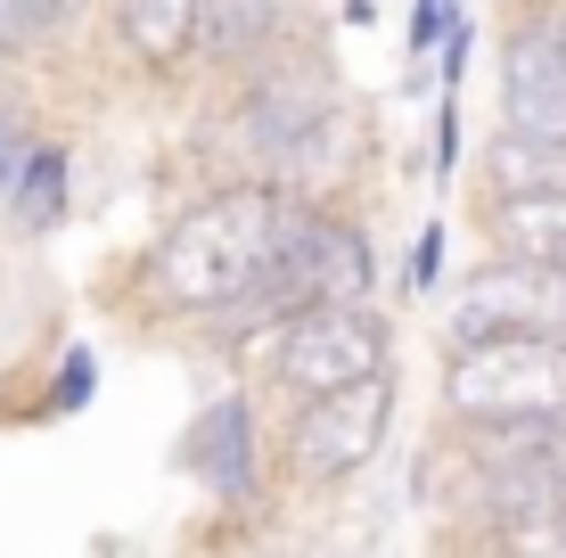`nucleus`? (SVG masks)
Instances as JSON below:
<instances>
[{
  "instance_id": "nucleus-18",
  "label": "nucleus",
  "mask_w": 566,
  "mask_h": 558,
  "mask_svg": "<svg viewBox=\"0 0 566 558\" xmlns=\"http://www.w3.org/2000/svg\"><path fill=\"white\" fill-rule=\"evenodd\" d=\"M443 246H452V230L427 222V230H419V246H411V272H402V287H411V296H436V280H443Z\"/></svg>"
},
{
  "instance_id": "nucleus-15",
  "label": "nucleus",
  "mask_w": 566,
  "mask_h": 558,
  "mask_svg": "<svg viewBox=\"0 0 566 558\" xmlns=\"http://www.w3.org/2000/svg\"><path fill=\"white\" fill-rule=\"evenodd\" d=\"M91 387H99V354H91V345H66V354H57V394H50V411L74 419V411L91 402Z\"/></svg>"
},
{
  "instance_id": "nucleus-11",
  "label": "nucleus",
  "mask_w": 566,
  "mask_h": 558,
  "mask_svg": "<svg viewBox=\"0 0 566 558\" xmlns=\"http://www.w3.org/2000/svg\"><path fill=\"white\" fill-rule=\"evenodd\" d=\"M198 9L206 0H115V33H124V50L140 57V66H181L189 50H198Z\"/></svg>"
},
{
  "instance_id": "nucleus-13",
  "label": "nucleus",
  "mask_w": 566,
  "mask_h": 558,
  "mask_svg": "<svg viewBox=\"0 0 566 558\" xmlns=\"http://www.w3.org/2000/svg\"><path fill=\"white\" fill-rule=\"evenodd\" d=\"M74 165H66V148H33L25 172L9 181V198H0V214H9L25 239H50L57 222H66V206H74Z\"/></svg>"
},
{
  "instance_id": "nucleus-12",
  "label": "nucleus",
  "mask_w": 566,
  "mask_h": 558,
  "mask_svg": "<svg viewBox=\"0 0 566 558\" xmlns=\"http://www.w3.org/2000/svg\"><path fill=\"white\" fill-rule=\"evenodd\" d=\"M484 189L493 198H534V189H566V140H534V131H493L484 140Z\"/></svg>"
},
{
  "instance_id": "nucleus-17",
  "label": "nucleus",
  "mask_w": 566,
  "mask_h": 558,
  "mask_svg": "<svg viewBox=\"0 0 566 558\" xmlns=\"http://www.w3.org/2000/svg\"><path fill=\"white\" fill-rule=\"evenodd\" d=\"M468 50H476V17H468V9H452V25H443V42H436V83H443V91H460Z\"/></svg>"
},
{
  "instance_id": "nucleus-9",
  "label": "nucleus",
  "mask_w": 566,
  "mask_h": 558,
  "mask_svg": "<svg viewBox=\"0 0 566 558\" xmlns=\"http://www.w3.org/2000/svg\"><path fill=\"white\" fill-rule=\"evenodd\" d=\"M280 42H287V0H206L198 9L206 66H263Z\"/></svg>"
},
{
  "instance_id": "nucleus-4",
  "label": "nucleus",
  "mask_w": 566,
  "mask_h": 558,
  "mask_svg": "<svg viewBox=\"0 0 566 558\" xmlns=\"http://www.w3.org/2000/svg\"><path fill=\"white\" fill-rule=\"evenodd\" d=\"M476 337H566V263L542 255H484L443 296V345Z\"/></svg>"
},
{
  "instance_id": "nucleus-20",
  "label": "nucleus",
  "mask_w": 566,
  "mask_h": 558,
  "mask_svg": "<svg viewBox=\"0 0 566 558\" xmlns=\"http://www.w3.org/2000/svg\"><path fill=\"white\" fill-rule=\"evenodd\" d=\"M25 157H33L25 124H17V107H0V198H9V181L25 172Z\"/></svg>"
},
{
  "instance_id": "nucleus-19",
  "label": "nucleus",
  "mask_w": 566,
  "mask_h": 558,
  "mask_svg": "<svg viewBox=\"0 0 566 558\" xmlns=\"http://www.w3.org/2000/svg\"><path fill=\"white\" fill-rule=\"evenodd\" d=\"M452 165H460V91H443L436 99V172L452 181Z\"/></svg>"
},
{
  "instance_id": "nucleus-14",
  "label": "nucleus",
  "mask_w": 566,
  "mask_h": 558,
  "mask_svg": "<svg viewBox=\"0 0 566 558\" xmlns=\"http://www.w3.org/2000/svg\"><path fill=\"white\" fill-rule=\"evenodd\" d=\"M74 9L83 0H0V57H33L42 42L74 25Z\"/></svg>"
},
{
  "instance_id": "nucleus-3",
  "label": "nucleus",
  "mask_w": 566,
  "mask_h": 558,
  "mask_svg": "<svg viewBox=\"0 0 566 558\" xmlns=\"http://www.w3.org/2000/svg\"><path fill=\"white\" fill-rule=\"evenodd\" d=\"M395 402H402L395 361L354 378V387L304 394L296 419H287V476L296 485H345V476H361L386 452V435H395Z\"/></svg>"
},
{
  "instance_id": "nucleus-2",
  "label": "nucleus",
  "mask_w": 566,
  "mask_h": 558,
  "mask_svg": "<svg viewBox=\"0 0 566 558\" xmlns=\"http://www.w3.org/2000/svg\"><path fill=\"white\" fill-rule=\"evenodd\" d=\"M443 419H566V337L443 345Z\"/></svg>"
},
{
  "instance_id": "nucleus-6",
  "label": "nucleus",
  "mask_w": 566,
  "mask_h": 558,
  "mask_svg": "<svg viewBox=\"0 0 566 558\" xmlns=\"http://www.w3.org/2000/svg\"><path fill=\"white\" fill-rule=\"evenodd\" d=\"M501 83V131L566 140V0H517L510 33L493 50Z\"/></svg>"
},
{
  "instance_id": "nucleus-10",
  "label": "nucleus",
  "mask_w": 566,
  "mask_h": 558,
  "mask_svg": "<svg viewBox=\"0 0 566 558\" xmlns=\"http://www.w3.org/2000/svg\"><path fill=\"white\" fill-rule=\"evenodd\" d=\"M476 230H484V246H501V255L566 263V189H534V198H493V189H484Z\"/></svg>"
},
{
  "instance_id": "nucleus-7",
  "label": "nucleus",
  "mask_w": 566,
  "mask_h": 558,
  "mask_svg": "<svg viewBox=\"0 0 566 558\" xmlns=\"http://www.w3.org/2000/svg\"><path fill=\"white\" fill-rule=\"evenodd\" d=\"M328 107H337V99H328V66L271 50L263 66H255V83H247V99H239V140H247V157H255L263 172H280L287 157H296V140L321 124Z\"/></svg>"
},
{
  "instance_id": "nucleus-8",
  "label": "nucleus",
  "mask_w": 566,
  "mask_h": 558,
  "mask_svg": "<svg viewBox=\"0 0 566 558\" xmlns=\"http://www.w3.org/2000/svg\"><path fill=\"white\" fill-rule=\"evenodd\" d=\"M263 428H255V402H247L239 387L230 394H213L198 419H189V435H181V468L198 476V485L213 493V502H230V509H247L263 493Z\"/></svg>"
},
{
  "instance_id": "nucleus-1",
  "label": "nucleus",
  "mask_w": 566,
  "mask_h": 558,
  "mask_svg": "<svg viewBox=\"0 0 566 558\" xmlns=\"http://www.w3.org/2000/svg\"><path fill=\"white\" fill-rule=\"evenodd\" d=\"M287 189L280 181H230L198 198L165 239L148 246V287L172 313H230L271 280L280 263V230H287Z\"/></svg>"
},
{
  "instance_id": "nucleus-5",
  "label": "nucleus",
  "mask_w": 566,
  "mask_h": 558,
  "mask_svg": "<svg viewBox=\"0 0 566 558\" xmlns=\"http://www.w3.org/2000/svg\"><path fill=\"white\" fill-rule=\"evenodd\" d=\"M395 361V329L369 296H337V304H304V313L280 320V345H271V378L287 394H328V387H354V378L386 370Z\"/></svg>"
},
{
  "instance_id": "nucleus-16",
  "label": "nucleus",
  "mask_w": 566,
  "mask_h": 558,
  "mask_svg": "<svg viewBox=\"0 0 566 558\" xmlns=\"http://www.w3.org/2000/svg\"><path fill=\"white\" fill-rule=\"evenodd\" d=\"M452 9L460 0H411V25H402V57H411V66H436V42H443V25H452Z\"/></svg>"
}]
</instances>
